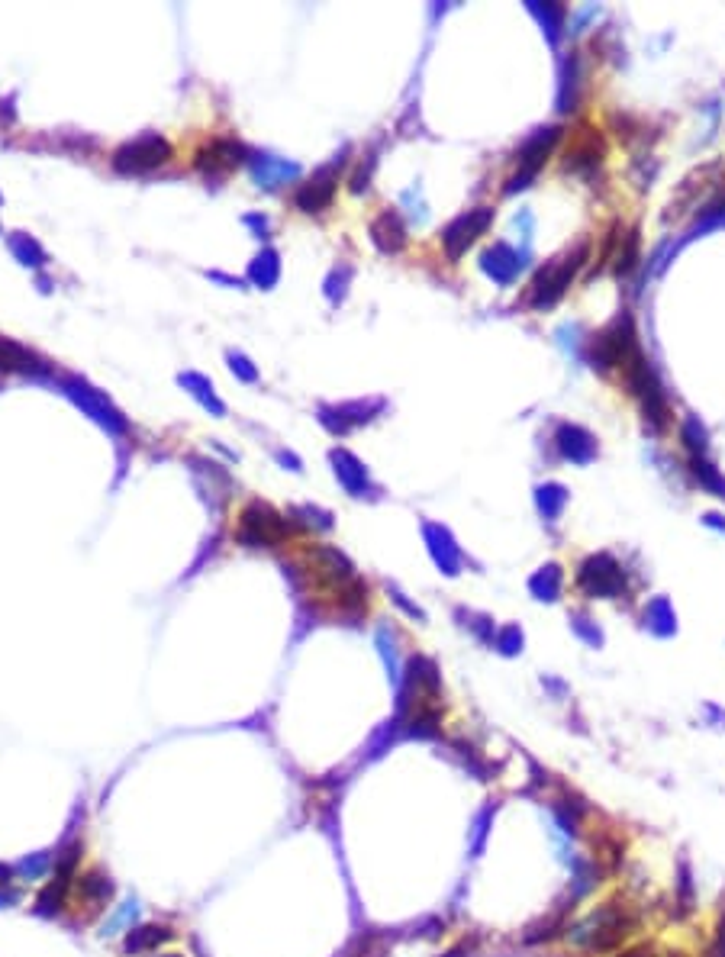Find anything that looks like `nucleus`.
<instances>
[{
  "label": "nucleus",
  "mask_w": 725,
  "mask_h": 957,
  "mask_svg": "<svg viewBox=\"0 0 725 957\" xmlns=\"http://www.w3.org/2000/svg\"><path fill=\"white\" fill-rule=\"evenodd\" d=\"M645 919L626 896H609L590 906L587 916H577L564 928V941L584 957H609L642 935Z\"/></svg>",
  "instance_id": "f257e3e1"
},
{
  "label": "nucleus",
  "mask_w": 725,
  "mask_h": 957,
  "mask_svg": "<svg viewBox=\"0 0 725 957\" xmlns=\"http://www.w3.org/2000/svg\"><path fill=\"white\" fill-rule=\"evenodd\" d=\"M168 155H171V149H168L165 139L145 136V139H139V142L123 145V149L113 155V165H116V171L139 174V171H152V168H158V165H165Z\"/></svg>",
  "instance_id": "f03ea898"
},
{
  "label": "nucleus",
  "mask_w": 725,
  "mask_h": 957,
  "mask_svg": "<svg viewBox=\"0 0 725 957\" xmlns=\"http://www.w3.org/2000/svg\"><path fill=\"white\" fill-rule=\"evenodd\" d=\"M284 519L268 510V506L252 503L249 510L242 513V526H239V539L249 545H274L284 539Z\"/></svg>",
  "instance_id": "7ed1b4c3"
},
{
  "label": "nucleus",
  "mask_w": 725,
  "mask_h": 957,
  "mask_svg": "<svg viewBox=\"0 0 725 957\" xmlns=\"http://www.w3.org/2000/svg\"><path fill=\"white\" fill-rule=\"evenodd\" d=\"M75 896H78L81 906H87L91 912H100L113 903L116 883L110 874H104V870H87V874H78V880H75Z\"/></svg>",
  "instance_id": "20e7f679"
},
{
  "label": "nucleus",
  "mask_w": 725,
  "mask_h": 957,
  "mask_svg": "<svg viewBox=\"0 0 725 957\" xmlns=\"http://www.w3.org/2000/svg\"><path fill=\"white\" fill-rule=\"evenodd\" d=\"M590 848H593V858L609 870V877L622 874V867H626V858H629L626 835L613 829H597V835H590Z\"/></svg>",
  "instance_id": "39448f33"
},
{
  "label": "nucleus",
  "mask_w": 725,
  "mask_h": 957,
  "mask_svg": "<svg viewBox=\"0 0 725 957\" xmlns=\"http://www.w3.org/2000/svg\"><path fill=\"white\" fill-rule=\"evenodd\" d=\"M696 912V880H693V864L687 854H680L674 867V893H671V916L677 922L690 919Z\"/></svg>",
  "instance_id": "423d86ee"
},
{
  "label": "nucleus",
  "mask_w": 725,
  "mask_h": 957,
  "mask_svg": "<svg viewBox=\"0 0 725 957\" xmlns=\"http://www.w3.org/2000/svg\"><path fill=\"white\" fill-rule=\"evenodd\" d=\"M574 916L571 912H564V909H558V906H551L545 916H539L535 922H529L526 925V932L519 935V941L526 948H539V945H551V941H558V938H564V928H568V922H571Z\"/></svg>",
  "instance_id": "0eeeda50"
},
{
  "label": "nucleus",
  "mask_w": 725,
  "mask_h": 957,
  "mask_svg": "<svg viewBox=\"0 0 725 957\" xmlns=\"http://www.w3.org/2000/svg\"><path fill=\"white\" fill-rule=\"evenodd\" d=\"M171 938H174V932L168 925H133L123 938V948H126V954L142 957V954H152L162 945H168Z\"/></svg>",
  "instance_id": "6e6552de"
},
{
  "label": "nucleus",
  "mask_w": 725,
  "mask_h": 957,
  "mask_svg": "<svg viewBox=\"0 0 725 957\" xmlns=\"http://www.w3.org/2000/svg\"><path fill=\"white\" fill-rule=\"evenodd\" d=\"M332 181H336V168H323L316 174V181H310L297 194V203L307 213H316L319 207H326V203L332 200Z\"/></svg>",
  "instance_id": "1a4fd4ad"
},
{
  "label": "nucleus",
  "mask_w": 725,
  "mask_h": 957,
  "mask_svg": "<svg viewBox=\"0 0 725 957\" xmlns=\"http://www.w3.org/2000/svg\"><path fill=\"white\" fill-rule=\"evenodd\" d=\"M68 896H71V887H65V883H58V880H49L46 887L39 890L36 903H33V912H36V916H42V919L62 916L65 906H68Z\"/></svg>",
  "instance_id": "9d476101"
},
{
  "label": "nucleus",
  "mask_w": 725,
  "mask_h": 957,
  "mask_svg": "<svg viewBox=\"0 0 725 957\" xmlns=\"http://www.w3.org/2000/svg\"><path fill=\"white\" fill-rule=\"evenodd\" d=\"M0 371H26L29 374V371H46V368H42V361L33 352H26L23 345L0 339Z\"/></svg>",
  "instance_id": "9b49d317"
},
{
  "label": "nucleus",
  "mask_w": 725,
  "mask_h": 957,
  "mask_svg": "<svg viewBox=\"0 0 725 957\" xmlns=\"http://www.w3.org/2000/svg\"><path fill=\"white\" fill-rule=\"evenodd\" d=\"M71 394H75V400L84 406L87 413H91V416L97 419V423H104V426H110V429H123L120 413L110 410V406H107L104 400H100L97 394H91V390H87V387H78V384H75V387H71Z\"/></svg>",
  "instance_id": "f8f14e48"
},
{
  "label": "nucleus",
  "mask_w": 725,
  "mask_h": 957,
  "mask_svg": "<svg viewBox=\"0 0 725 957\" xmlns=\"http://www.w3.org/2000/svg\"><path fill=\"white\" fill-rule=\"evenodd\" d=\"M487 220H490V213L487 210H481V213H474L471 220H461L458 226H452L448 229V236H445V245H448V252H452L455 258L461 255V249L468 242H474V232H481L484 226H487Z\"/></svg>",
  "instance_id": "ddd939ff"
},
{
  "label": "nucleus",
  "mask_w": 725,
  "mask_h": 957,
  "mask_svg": "<svg viewBox=\"0 0 725 957\" xmlns=\"http://www.w3.org/2000/svg\"><path fill=\"white\" fill-rule=\"evenodd\" d=\"M493 816H497V803H487L484 809H477V816H474V822H471V835H468L471 858H481V854H484L490 829H493Z\"/></svg>",
  "instance_id": "4468645a"
},
{
  "label": "nucleus",
  "mask_w": 725,
  "mask_h": 957,
  "mask_svg": "<svg viewBox=\"0 0 725 957\" xmlns=\"http://www.w3.org/2000/svg\"><path fill=\"white\" fill-rule=\"evenodd\" d=\"M603 155V145H600V136L593 133V129H580V136H574V145L568 149V168H577L580 162H600Z\"/></svg>",
  "instance_id": "2eb2a0df"
},
{
  "label": "nucleus",
  "mask_w": 725,
  "mask_h": 957,
  "mask_svg": "<svg viewBox=\"0 0 725 957\" xmlns=\"http://www.w3.org/2000/svg\"><path fill=\"white\" fill-rule=\"evenodd\" d=\"M374 239H377V245H381L384 252H400L403 249V226H400V220H397V213H384L381 220L374 223Z\"/></svg>",
  "instance_id": "dca6fc26"
},
{
  "label": "nucleus",
  "mask_w": 725,
  "mask_h": 957,
  "mask_svg": "<svg viewBox=\"0 0 725 957\" xmlns=\"http://www.w3.org/2000/svg\"><path fill=\"white\" fill-rule=\"evenodd\" d=\"M136 919H139V899H136V896H129L126 903L116 906V912H113V916L104 922V928H100V935L110 938V935L129 932V928L136 925Z\"/></svg>",
  "instance_id": "f3484780"
},
{
  "label": "nucleus",
  "mask_w": 725,
  "mask_h": 957,
  "mask_svg": "<svg viewBox=\"0 0 725 957\" xmlns=\"http://www.w3.org/2000/svg\"><path fill=\"white\" fill-rule=\"evenodd\" d=\"M52 864H55V854H52V851H36V854H29V858H23L20 864H13V870H17L20 880L36 883V880H42L46 874H52Z\"/></svg>",
  "instance_id": "a211bd4d"
},
{
  "label": "nucleus",
  "mask_w": 725,
  "mask_h": 957,
  "mask_svg": "<svg viewBox=\"0 0 725 957\" xmlns=\"http://www.w3.org/2000/svg\"><path fill=\"white\" fill-rule=\"evenodd\" d=\"M239 155H242V149L239 145H232V142H213L207 152H203V168H210V171H226V168H232L239 162Z\"/></svg>",
  "instance_id": "6ab92c4d"
},
{
  "label": "nucleus",
  "mask_w": 725,
  "mask_h": 957,
  "mask_svg": "<svg viewBox=\"0 0 725 957\" xmlns=\"http://www.w3.org/2000/svg\"><path fill=\"white\" fill-rule=\"evenodd\" d=\"M696 957H725V903H722V909H719L716 925H713V932H709L703 951L696 954Z\"/></svg>",
  "instance_id": "aec40b11"
},
{
  "label": "nucleus",
  "mask_w": 725,
  "mask_h": 957,
  "mask_svg": "<svg viewBox=\"0 0 725 957\" xmlns=\"http://www.w3.org/2000/svg\"><path fill=\"white\" fill-rule=\"evenodd\" d=\"M609 957H661V951H658L655 941H632L629 948H622V951L609 954Z\"/></svg>",
  "instance_id": "412c9836"
},
{
  "label": "nucleus",
  "mask_w": 725,
  "mask_h": 957,
  "mask_svg": "<svg viewBox=\"0 0 725 957\" xmlns=\"http://www.w3.org/2000/svg\"><path fill=\"white\" fill-rule=\"evenodd\" d=\"M477 948H481V938L471 935V938H461L455 948H448L442 957H477Z\"/></svg>",
  "instance_id": "4be33fe9"
},
{
  "label": "nucleus",
  "mask_w": 725,
  "mask_h": 957,
  "mask_svg": "<svg viewBox=\"0 0 725 957\" xmlns=\"http://www.w3.org/2000/svg\"><path fill=\"white\" fill-rule=\"evenodd\" d=\"M17 903H23V893L17 887H0V909H10Z\"/></svg>",
  "instance_id": "5701e85b"
},
{
  "label": "nucleus",
  "mask_w": 725,
  "mask_h": 957,
  "mask_svg": "<svg viewBox=\"0 0 725 957\" xmlns=\"http://www.w3.org/2000/svg\"><path fill=\"white\" fill-rule=\"evenodd\" d=\"M13 877H17V870H13L10 864H0V887H10Z\"/></svg>",
  "instance_id": "b1692460"
},
{
  "label": "nucleus",
  "mask_w": 725,
  "mask_h": 957,
  "mask_svg": "<svg viewBox=\"0 0 725 957\" xmlns=\"http://www.w3.org/2000/svg\"><path fill=\"white\" fill-rule=\"evenodd\" d=\"M162 957H181V954H162Z\"/></svg>",
  "instance_id": "393cba45"
}]
</instances>
